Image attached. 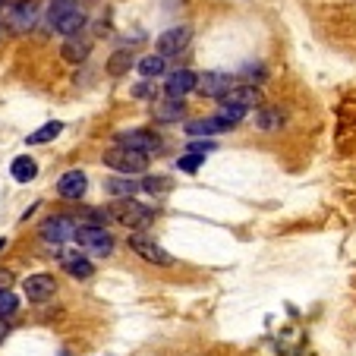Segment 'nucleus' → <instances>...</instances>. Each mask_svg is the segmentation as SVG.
<instances>
[{"instance_id":"1","label":"nucleus","mask_w":356,"mask_h":356,"mask_svg":"<svg viewBox=\"0 0 356 356\" xmlns=\"http://www.w3.org/2000/svg\"><path fill=\"white\" fill-rule=\"evenodd\" d=\"M44 19H47V29H51V32L70 38V35H79L82 29H86L88 16H86V10H82L76 0H51Z\"/></svg>"},{"instance_id":"2","label":"nucleus","mask_w":356,"mask_h":356,"mask_svg":"<svg viewBox=\"0 0 356 356\" xmlns=\"http://www.w3.org/2000/svg\"><path fill=\"white\" fill-rule=\"evenodd\" d=\"M108 218L111 221H117V224H123V227H129V230H145L148 224L155 221V211L148 209V205H142V202H136V199H114L108 205Z\"/></svg>"},{"instance_id":"3","label":"nucleus","mask_w":356,"mask_h":356,"mask_svg":"<svg viewBox=\"0 0 356 356\" xmlns=\"http://www.w3.org/2000/svg\"><path fill=\"white\" fill-rule=\"evenodd\" d=\"M76 243H79L82 252H88V256H111L114 252V234H111L108 227H101V224H79L76 227Z\"/></svg>"},{"instance_id":"4","label":"nucleus","mask_w":356,"mask_h":356,"mask_svg":"<svg viewBox=\"0 0 356 356\" xmlns=\"http://www.w3.org/2000/svg\"><path fill=\"white\" fill-rule=\"evenodd\" d=\"M129 249H133L142 262L158 265V268H170V265L177 262L168 249H164L155 236H148V234H129Z\"/></svg>"},{"instance_id":"5","label":"nucleus","mask_w":356,"mask_h":356,"mask_svg":"<svg viewBox=\"0 0 356 356\" xmlns=\"http://www.w3.org/2000/svg\"><path fill=\"white\" fill-rule=\"evenodd\" d=\"M104 164L117 174L129 177V174H139V170L148 168V155L145 152H136V148H127V145H114L104 152Z\"/></svg>"},{"instance_id":"6","label":"nucleus","mask_w":356,"mask_h":356,"mask_svg":"<svg viewBox=\"0 0 356 356\" xmlns=\"http://www.w3.org/2000/svg\"><path fill=\"white\" fill-rule=\"evenodd\" d=\"M38 236L47 243V246L60 249V243H67V240H73L76 236V221L73 218H67V215L47 218V221L38 227Z\"/></svg>"},{"instance_id":"7","label":"nucleus","mask_w":356,"mask_h":356,"mask_svg":"<svg viewBox=\"0 0 356 356\" xmlns=\"http://www.w3.org/2000/svg\"><path fill=\"white\" fill-rule=\"evenodd\" d=\"M234 86H236V79L230 73H218V70H211V73L199 76V82H195V92H199L202 98H218V101H221Z\"/></svg>"},{"instance_id":"8","label":"nucleus","mask_w":356,"mask_h":356,"mask_svg":"<svg viewBox=\"0 0 356 356\" xmlns=\"http://www.w3.org/2000/svg\"><path fill=\"white\" fill-rule=\"evenodd\" d=\"M22 293H26L29 302H47V300H54L57 293V281L54 275H29L26 281H22Z\"/></svg>"},{"instance_id":"9","label":"nucleus","mask_w":356,"mask_h":356,"mask_svg":"<svg viewBox=\"0 0 356 356\" xmlns=\"http://www.w3.org/2000/svg\"><path fill=\"white\" fill-rule=\"evenodd\" d=\"M117 145H127V148H136V152H158L161 148V136L155 129H123L117 133Z\"/></svg>"},{"instance_id":"10","label":"nucleus","mask_w":356,"mask_h":356,"mask_svg":"<svg viewBox=\"0 0 356 356\" xmlns=\"http://www.w3.org/2000/svg\"><path fill=\"white\" fill-rule=\"evenodd\" d=\"M189 38H193V29L189 26H174V29H168V32L158 35L155 47H158V54L161 57H174V54H180V51H186Z\"/></svg>"},{"instance_id":"11","label":"nucleus","mask_w":356,"mask_h":356,"mask_svg":"<svg viewBox=\"0 0 356 356\" xmlns=\"http://www.w3.org/2000/svg\"><path fill=\"white\" fill-rule=\"evenodd\" d=\"M262 104V92L256 86H234L227 95L221 98V108H236V111H252Z\"/></svg>"},{"instance_id":"12","label":"nucleus","mask_w":356,"mask_h":356,"mask_svg":"<svg viewBox=\"0 0 356 356\" xmlns=\"http://www.w3.org/2000/svg\"><path fill=\"white\" fill-rule=\"evenodd\" d=\"M86 189H88V177H86V170H67V174L57 180V195L60 199H67V202H76V199H82L86 195Z\"/></svg>"},{"instance_id":"13","label":"nucleus","mask_w":356,"mask_h":356,"mask_svg":"<svg viewBox=\"0 0 356 356\" xmlns=\"http://www.w3.org/2000/svg\"><path fill=\"white\" fill-rule=\"evenodd\" d=\"M183 129H186L189 136H218V133H227V129H234V123L230 120H224V117H195V120H186L183 123Z\"/></svg>"},{"instance_id":"14","label":"nucleus","mask_w":356,"mask_h":356,"mask_svg":"<svg viewBox=\"0 0 356 356\" xmlns=\"http://www.w3.org/2000/svg\"><path fill=\"white\" fill-rule=\"evenodd\" d=\"M195 82H199V76L193 70H177L164 79V98H183V95L195 92Z\"/></svg>"},{"instance_id":"15","label":"nucleus","mask_w":356,"mask_h":356,"mask_svg":"<svg viewBox=\"0 0 356 356\" xmlns=\"http://www.w3.org/2000/svg\"><path fill=\"white\" fill-rule=\"evenodd\" d=\"M60 265L70 277H76V281H88V277L95 275V265L88 262V256H82V252H63Z\"/></svg>"},{"instance_id":"16","label":"nucleus","mask_w":356,"mask_h":356,"mask_svg":"<svg viewBox=\"0 0 356 356\" xmlns=\"http://www.w3.org/2000/svg\"><path fill=\"white\" fill-rule=\"evenodd\" d=\"M60 54H63V60H70V63H82L88 54H92V41L82 38V35H70V38L63 41Z\"/></svg>"},{"instance_id":"17","label":"nucleus","mask_w":356,"mask_h":356,"mask_svg":"<svg viewBox=\"0 0 356 356\" xmlns=\"http://www.w3.org/2000/svg\"><path fill=\"white\" fill-rule=\"evenodd\" d=\"M183 114H186L183 98H164V101H158L155 108H152V117L161 120V123H177V120H183Z\"/></svg>"},{"instance_id":"18","label":"nucleus","mask_w":356,"mask_h":356,"mask_svg":"<svg viewBox=\"0 0 356 356\" xmlns=\"http://www.w3.org/2000/svg\"><path fill=\"white\" fill-rule=\"evenodd\" d=\"M10 174H13L16 183H32L35 177H38V161L29 155H19V158H13V164H10Z\"/></svg>"},{"instance_id":"19","label":"nucleus","mask_w":356,"mask_h":356,"mask_svg":"<svg viewBox=\"0 0 356 356\" xmlns=\"http://www.w3.org/2000/svg\"><path fill=\"white\" fill-rule=\"evenodd\" d=\"M7 26L13 29V32H29V29L35 26V7L29 3V7H13L7 13Z\"/></svg>"},{"instance_id":"20","label":"nucleus","mask_w":356,"mask_h":356,"mask_svg":"<svg viewBox=\"0 0 356 356\" xmlns=\"http://www.w3.org/2000/svg\"><path fill=\"white\" fill-rule=\"evenodd\" d=\"M60 133H63V123L60 120H47L44 127H38L35 133H29L26 145H44V142H54Z\"/></svg>"},{"instance_id":"21","label":"nucleus","mask_w":356,"mask_h":356,"mask_svg":"<svg viewBox=\"0 0 356 356\" xmlns=\"http://www.w3.org/2000/svg\"><path fill=\"white\" fill-rule=\"evenodd\" d=\"M136 70H139V76H145V79H158V76H164L168 63H164L161 54H145L139 63H136Z\"/></svg>"},{"instance_id":"22","label":"nucleus","mask_w":356,"mask_h":356,"mask_svg":"<svg viewBox=\"0 0 356 356\" xmlns=\"http://www.w3.org/2000/svg\"><path fill=\"white\" fill-rule=\"evenodd\" d=\"M133 70V54L129 51H114V54L108 57V73L111 76H123Z\"/></svg>"},{"instance_id":"23","label":"nucleus","mask_w":356,"mask_h":356,"mask_svg":"<svg viewBox=\"0 0 356 356\" xmlns=\"http://www.w3.org/2000/svg\"><path fill=\"white\" fill-rule=\"evenodd\" d=\"M281 123H284L281 111H275V108L256 111V127H259V129H265V133H271V129H281Z\"/></svg>"},{"instance_id":"24","label":"nucleus","mask_w":356,"mask_h":356,"mask_svg":"<svg viewBox=\"0 0 356 356\" xmlns=\"http://www.w3.org/2000/svg\"><path fill=\"white\" fill-rule=\"evenodd\" d=\"M104 189H108L111 195H117V199H129V195L136 193V189H142V183H136V180H108L104 183Z\"/></svg>"},{"instance_id":"25","label":"nucleus","mask_w":356,"mask_h":356,"mask_svg":"<svg viewBox=\"0 0 356 356\" xmlns=\"http://www.w3.org/2000/svg\"><path fill=\"white\" fill-rule=\"evenodd\" d=\"M142 189L152 195H161V193H170V189H174V180H170V177H145V180H142Z\"/></svg>"},{"instance_id":"26","label":"nucleus","mask_w":356,"mask_h":356,"mask_svg":"<svg viewBox=\"0 0 356 356\" xmlns=\"http://www.w3.org/2000/svg\"><path fill=\"white\" fill-rule=\"evenodd\" d=\"M19 312V296L13 290H0V318H10Z\"/></svg>"},{"instance_id":"27","label":"nucleus","mask_w":356,"mask_h":356,"mask_svg":"<svg viewBox=\"0 0 356 356\" xmlns=\"http://www.w3.org/2000/svg\"><path fill=\"white\" fill-rule=\"evenodd\" d=\"M202 164H205V155H193V152H186V155H183L180 161H177V168H180L183 174H195V170H199Z\"/></svg>"},{"instance_id":"28","label":"nucleus","mask_w":356,"mask_h":356,"mask_svg":"<svg viewBox=\"0 0 356 356\" xmlns=\"http://www.w3.org/2000/svg\"><path fill=\"white\" fill-rule=\"evenodd\" d=\"M186 152H193V155H209V152H218V142H211V139H193L186 145Z\"/></svg>"},{"instance_id":"29","label":"nucleus","mask_w":356,"mask_h":356,"mask_svg":"<svg viewBox=\"0 0 356 356\" xmlns=\"http://www.w3.org/2000/svg\"><path fill=\"white\" fill-rule=\"evenodd\" d=\"M133 98H142V101H145V98H152V86H148V82H142V86H136V88H133Z\"/></svg>"},{"instance_id":"30","label":"nucleus","mask_w":356,"mask_h":356,"mask_svg":"<svg viewBox=\"0 0 356 356\" xmlns=\"http://www.w3.org/2000/svg\"><path fill=\"white\" fill-rule=\"evenodd\" d=\"M10 287H13V271L0 268V290H10Z\"/></svg>"},{"instance_id":"31","label":"nucleus","mask_w":356,"mask_h":356,"mask_svg":"<svg viewBox=\"0 0 356 356\" xmlns=\"http://www.w3.org/2000/svg\"><path fill=\"white\" fill-rule=\"evenodd\" d=\"M10 337V322L7 318H0V347H3V341Z\"/></svg>"},{"instance_id":"32","label":"nucleus","mask_w":356,"mask_h":356,"mask_svg":"<svg viewBox=\"0 0 356 356\" xmlns=\"http://www.w3.org/2000/svg\"><path fill=\"white\" fill-rule=\"evenodd\" d=\"M3 3H7V7L13 10V7H29V3H32V0H3Z\"/></svg>"},{"instance_id":"33","label":"nucleus","mask_w":356,"mask_h":356,"mask_svg":"<svg viewBox=\"0 0 356 356\" xmlns=\"http://www.w3.org/2000/svg\"><path fill=\"white\" fill-rule=\"evenodd\" d=\"M3 246H7V240H3V236H0V252H3Z\"/></svg>"},{"instance_id":"34","label":"nucleus","mask_w":356,"mask_h":356,"mask_svg":"<svg viewBox=\"0 0 356 356\" xmlns=\"http://www.w3.org/2000/svg\"><path fill=\"white\" fill-rule=\"evenodd\" d=\"M0 7H3V0H0Z\"/></svg>"}]
</instances>
